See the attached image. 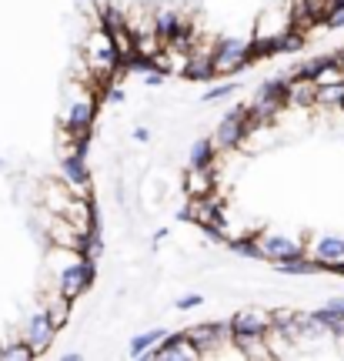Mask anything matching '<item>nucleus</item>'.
<instances>
[{"label": "nucleus", "mask_w": 344, "mask_h": 361, "mask_svg": "<svg viewBox=\"0 0 344 361\" xmlns=\"http://www.w3.org/2000/svg\"><path fill=\"white\" fill-rule=\"evenodd\" d=\"M231 94H238V84H234V80H231V84H217V87H211L201 101H204V104H217V101H224V97H231Z\"/></svg>", "instance_id": "23"}, {"label": "nucleus", "mask_w": 344, "mask_h": 361, "mask_svg": "<svg viewBox=\"0 0 344 361\" xmlns=\"http://www.w3.org/2000/svg\"><path fill=\"white\" fill-rule=\"evenodd\" d=\"M84 57H87V74H94L97 80H111V74L121 71V47H117L114 34L107 27H94L87 34V44H84Z\"/></svg>", "instance_id": "1"}, {"label": "nucleus", "mask_w": 344, "mask_h": 361, "mask_svg": "<svg viewBox=\"0 0 344 361\" xmlns=\"http://www.w3.org/2000/svg\"><path fill=\"white\" fill-rule=\"evenodd\" d=\"M34 355H37V351L30 348V341H24V338L0 348V358H11V361H27V358H34Z\"/></svg>", "instance_id": "22"}, {"label": "nucleus", "mask_w": 344, "mask_h": 361, "mask_svg": "<svg viewBox=\"0 0 344 361\" xmlns=\"http://www.w3.org/2000/svg\"><path fill=\"white\" fill-rule=\"evenodd\" d=\"M61 180H67L77 194L90 191V171H87V157L84 154H64L61 157Z\"/></svg>", "instance_id": "12"}, {"label": "nucleus", "mask_w": 344, "mask_h": 361, "mask_svg": "<svg viewBox=\"0 0 344 361\" xmlns=\"http://www.w3.org/2000/svg\"><path fill=\"white\" fill-rule=\"evenodd\" d=\"M70 301H74V298H67L64 291H57V288H54V295L47 298V311H51V318L57 328H64L67 318H70Z\"/></svg>", "instance_id": "18"}, {"label": "nucleus", "mask_w": 344, "mask_h": 361, "mask_svg": "<svg viewBox=\"0 0 344 361\" xmlns=\"http://www.w3.org/2000/svg\"><path fill=\"white\" fill-rule=\"evenodd\" d=\"M221 154L217 151L214 137H201V141L191 144V157H188V168H214V157Z\"/></svg>", "instance_id": "16"}, {"label": "nucleus", "mask_w": 344, "mask_h": 361, "mask_svg": "<svg viewBox=\"0 0 344 361\" xmlns=\"http://www.w3.org/2000/svg\"><path fill=\"white\" fill-rule=\"evenodd\" d=\"M57 324H54V318H51V311H47V305L44 308H37L30 318H27V324H24V341H30V348L37 351H47L54 345V338H57Z\"/></svg>", "instance_id": "9"}, {"label": "nucleus", "mask_w": 344, "mask_h": 361, "mask_svg": "<svg viewBox=\"0 0 344 361\" xmlns=\"http://www.w3.org/2000/svg\"><path fill=\"white\" fill-rule=\"evenodd\" d=\"M144 80H147V87H161V84H164V71H157V67H151V71H147V78H144Z\"/></svg>", "instance_id": "25"}, {"label": "nucleus", "mask_w": 344, "mask_h": 361, "mask_svg": "<svg viewBox=\"0 0 344 361\" xmlns=\"http://www.w3.org/2000/svg\"><path fill=\"white\" fill-rule=\"evenodd\" d=\"M164 328H154V331H144V335H137L134 341H130V358H144V355H151L161 341H164Z\"/></svg>", "instance_id": "17"}, {"label": "nucleus", "mask_w": 344, "mask_h": 361, "mask_svg": "<svg viewBox=\"0 0 344 361\" xmlns=\"http://www.w3.org/2000/svg\"><path fill=\"white\" fill-rule=\"evenodd\" d=\"M188 80H211L217 78V64H214V54L211 51H191L188 54V64L180 71Z\"/></svg>", "instance_id": "14"}, {"label": "nucleus", "mask_w": 344, "mask_h": 361, "mask_svg": "<svg viewBox=\"0 0 344 361\" xmlns=\"http://www.w3.org/2000/svg\"><path fill=\"white\" fill-rule=\"evenodd\" d=\"M311 258L321 264V271H334L344 274V234H321L307 251Z\"/></svg>", "instance_id": "10"}, {"label": "nucleus", "mask_w": 344, "mask_h": 361, "mask_svg": "<svg viewBox=\"0 0 344 361\" xmlns=\"http://www.w3.org/2000/svg\"><path fill=\"white\" fill-rule=\"evenodd\" d=\"M188 194L191 197H211L214 194V168H188Z\"/></svg>", "instance_id": "15"}, {"label": "nucleus", "mask_w": 344, "mask_h": 361, "mask_svg": "<svg viewBox=\"0 0 344 361\" xmlns=\"http://www.w3.org/2000/svg\"><path fill=\"white\" fill-rule=\"evenodd\" d=\"M107 101L121 104V101H124V87H107Z\"/></svg>", "instance_id": "26"}, {"label": "nucleus", "mask_w": 344, "mask_h": 361, "mask_svg": "<svg viewBox=\"0 0 344 361\" xmlns=\"http://www.w3.org/2000/svg\"><path fill=\"white\" fill-rule=\"evenodd\" d=\"M318 107H328V111L344 107V80H338V84H318Z\"/></svg>", "instance_id": "19"}, {"label": "nucleus", "mask_w": 344, "mask_h": 361, "mask_svg": "<svg viewBox=\"0 0 344 361\" xmlns=\"http://www.w3.org/2000/svg\"><path fill=\"white\" fill-rule=\"evenodd\" d=\"M94 117H97V101H94V94H90V90H80L77 97L67 101L64 134L67 137H90Z\"/></svg>", "instance_id": "5"}, {"label": "nucleus", "mask_w": 344, "mask_h": 361, "mask_svg": "<svg viewBox=\"0 0 344 361\" xmlns=\"http://www.w3.org/2000/svg\"><path fill=\"white\" fill-rule=\"evenodd\" d=\"M338 54H341V61H344V51H338Z\"/></svg>", "instance_id": "28"}, {"label": "nucleus", "mask_w": 344, "mask_h": 361, "mask_svg": "<svg viewBox=\"0 0 344 361\" xmlns=\"http://www.w3.org/2000/svg\"><path fill=\"white\" fill-rule=\"evenodd\" d=\"M257 245H261V258L271 261V264H281V261H291V258L307 255V245L301 238L278 234V231H261L257 234Z\"/></svg>", "instance_id": "6"}, {"label": "nucleus", "mask_w": 344, "mask_h": 361, "mask_svg": "<svg viewBox=\"0 0 344 361\" xmlns=\"http://www.w3.org/2000/svg\"><path fill=\"white\" fill-rule=\"evenodd\" d=\"M271 335H274V318H271V311L244 308V311H238V314H231V338H234L238 348L247 345V341L271 338Z\"/></svg>", "instance_id": "4"}, {"label": "nucleus", "mask_w": 344, "mask_h": 361, "mask_svg": "<svg viewBox=\"0 0 344 361\" xmlns=\"http://www.w3.org/2000/svg\"><path fill=\"white\" fill-rule=\"evenodd\" d=\"M274 268L281 271V274H318L321 264L311 255H301V258H291V261H281V264H274Z\"/></svg>", "instance_id": "20"}, {"label": "nucleus", "mask_w": 344, "mask_h": 361, "mask_svg": "<svg viewBox=\"0 0 344 361\" xmlns=\"http://www.w3.org/2000/svg\"><path fill=\"white\" fill-rule=\"evenodd\" d=\"M334 61V54H324V57H311V61H301V64L294 67V71H288L291 78H307V80H314L324 71V67Z\"/></svg>", "instance_id": "21"}, {"label": "nucleus", "mask_w": 344, "mask_h": 361, "mask_svg": "<svg viewBox=\"0 0 344 361\" xmlns=\"http://www.w3.org/2000/svg\"><path fill=\"white\" fill-rule=\"evenodd\" d=\"M94 274H97V261L77 258L74 264H67V268L54 278V284H57V291H64L67 298H80L90 284H94Z\"/></svg>", "instance_id": "7"}, {"label": "nucleus", "mask_w": 344, "mask_h": 361, "mask_svg": "<svg viewBox=\"0 0 344 361\" xmlns=\"http://www.w3.org/2000/svg\"><path fill=\"white\" fill-rule=\"evenodd\" d=\"M77 197H80V194H77L67 180H47L44 191H40V207H44L47 214H61V218H67V214L74 211Z\"/></svg>", "instance_id": "11"}, {"label": "nucleus", "mask_w": 344, "mask_h": 361, "mask_svg": "<svg viewBox=\"0 0 344 361\" xmlns=\"http://www.w3.org/2000/svg\"><path fill=\"white\" fill-rule=\"evenodd\" d=\"M247 134H251V107L247 104H238L234 111H228V114L217 121L214 128V144L217 151L224 154V151H238L244 141H247Z\"/></svg>", "instance_id": "2"}, {"label": "nucleus", "mask_w": 344, "mask_h": 361, "mask_svg": "<svg viewBox=\"0 0 344 361\" xmlns=\"http://www.w3.org/2000/svg\"><path fill=\"white\" fill-rule=\"evenodd\" d=\"M201 305V295H184V298H178V311H191V308H197Z\"/></svg>", "instance_id": "24"}, {"label": "nucleus", "mask_w": 344, "mask_h": 361, "mask_svg": "<svg viewBox=\"0 0 344 361\" xmlns=\"http://www.w3.org/2000/svg\"><path fill=\"white\" fill-rule=\"evenodd\" d=\"M288 107H318V80L288 74Z\"/></svg>", "instance_id": "13"}, {"label": "nucleus", "mask_w": 344, "mask_h": 361, "mask_svg": "<svg viewBox=\"0 0 344 361\" xmlns=\"http://www.w3.org/2000/svg\"><path fill=\"white\" fill-rule=\"evenodd\" d=\"M188 338L194 341V348L201 351V358H211L221 351V345H234L231 338V322H207V324H194L188 328Z\"/></svg>", "instance_id": "8"}, {"label": "nucleus", "mask_w": 344, "mask_h": 361, "mask_svg": "<svg viewBox=\"0 0 344 361\" xmlns=\"http://www.w3.org/2000/svg\"><path fill=\"white\" fill-rule=\"evenodd\" d=\"M211 54H214V64H217V78L238 74V71H244L251 61H257L254 40H247V37H221Z\"/></svg>", "instance_id": "3"}, {"label": "nucleus", "mask_w": 344, "mask_h": 361, "mask_svg": "<svg viewBox=\"0 0 344 361\" xmlns=\"http://www.w3.org/2000/svg\"><path fill=\"white\" fill-rule=\"evenodd\" d=\"M147 137H151V130H144V128L134 130V141H147Z\"/></svg>", "instance_id": "27"}]
</instances>
